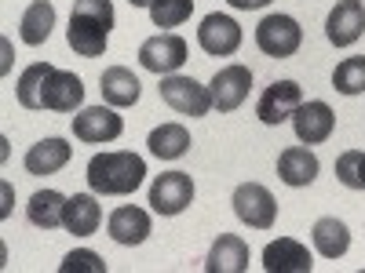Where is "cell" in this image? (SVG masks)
I'll use <instances>...</instances> for the list:
<instances>
[{"mask_svg":"<svg viewBox=\"0 0 365 273\" xmlns=\"http://www.w3.org/2000/svg\"><path fill=\"white\" fill-rule=\"evenodd\" d=\"M146 161L128 149H113V154H96L88 161V186L96 197H128L143 186Z\"/></svg>","mask_w":365,"mask_h":273,"instance_id":"1","label":"cell"},{"mask_svg":"<svg viewBox=\"0 0 365 273\" xmlns=\"http://www.w3.org/2000/svg\"><path fill=\"white\" fill-rule=\"evenodd\" d=\"M113 29V4L110 0H73L66 44L84 58H103Z\"/></svg>","mask_w":365,"mask_h":273,"instance_id":"2","label":"cell"},{"mask_svg":"<svg viewBox=\"0 0 365 273\" xmlns=\"http://www.w3.org/2000/svg\"><path fill=\"white\" fill-rule=\"evenodd\" d=\"M230 204H234V215L249 230H274V223H278V200L259 182H241Z\"/></svg>","mask_w":365,"mask_h":273,"instance_id":"3","label":"cell"},{"mask_svg":"<svg viewBox=\"0 0 365 273\" xmlns=\"http://www.w3.org/2000/svg\"><path fill=\"white\" fill-rule=\"evenodd\" d=\"M158 95L165 99V106H172L182 117H208L212 113V91L205 84H197L194 77H182V73L161 77Z\"/></svg>","mask_w":365,"mask_h":273,"instance_id":"4","label":"cell"},{"mask_svg":"<svg viewBox=\"0 0 365 273\" xmlns=\"http://www.w3.org/2000/svg\"><path fill=\"white\" fill-rule=\"evenodd\" d=\"M303 44V29L292 15H267L259 26H256V48L267 55V58H292Z\"/></svg>","mask_w":365,"mask_h":273,"instance_id":"5","label":"cell"},{"mask_svg":"<svg viewBox=\"0 0 365 273\" xmlns=\"http://www.w3.org/2000/svg\"><path fill=\"white\" fill-rule=\"evenodd\" d=\"M187 58H190V48L179 33H158V37L143 41V48H139V66L158 73V77L179 73L187 66Z\"/></svg>","mask_w":365,"mask_h":273,"instance_id":"6","label":"cell"},{"mask_svg":"<svg viewBox=\"0 0 365 273\" xmlns=\"http://www.w3.org/2000/svg\"><path fill=\"white\" fill-rule=\"evenodd\" d=\"M190 204H194V178L187 171H165L154 178V186H150V208L158 215H165V219L182 215Z\"/></svg>","mask_w":365,"mask_h":273,"instance_id":"7","label":"cell"},{"mask_svg":"<svg viewBox=\"0 0 365 273\" xmlns=\"http://www.w3.org/2000/svg\"><path fill=\"white\" fill-rule=\"evenodd\" d=\"M120 132H125V117H120L113 106H88V109H77L73 117V139L81 142H117Z\"/></svg>","mask_w":365,"mask_h":273,"instance_id":"8","label":"cell"},{"mask_svg":"<svg viewBox=\"0 0 365 273\" xmlns=\"http://www.w3.org/2000/svg\"><path fill=\"white\" fill-rule=\"evenodd\" d=\"M299 102H303V87L296 80H274L270 87H263V95L256 102V117L263 120V124L278 128V124H285V120H292Z\"/></svg>","mask_w":365,"mask_h":273,"instance_id":"9","label":"cell"},{"mask_svg":"<svg viewBox=\"0 0 365 273\" xmlns=\"http://www.w3.org/2000/svg\"><path fill=\"white\" fill-rule=\"evenodd\" d=\"M249 87H252V70L249 66H223L216 77H212L208 91H212V109H220V113H234L241 102L249 99Z\"/></svg>","mask_w":365,"mask_h":273,"instance_id":"10","label":"cell"},{"mask_svg":"<svg viewBox=\"0 0 365 273\" xmlns=\"http://www.w3.org/2000/svg\"><path fill=\"white\" fill-rule=\"evenodd\" d=\"M332 128H336V113H332L329 102L314 99V102H299V109L292 113V132L303 146H322L332 139Z\"/></svg>","mask_w":365,"mask_h":273,"instance_id":"11","label":"cell"},{"mask_svg":"<svg viewBox=\"0 0 365 273\" xmlns=\"http://www.w3.org/2000/svg\"><path fill=\"white\" fill-rule=\"evenodd\" d=\"M365 33V4L361 0H336V8L325 18V37L332 48H351Z\"/></svg>","mask_w":365,"mask_h":273,"instance_id":"12","label":"cell"},{"mask_svg":"<svg viewBox=\"0 0 365 273\" xmlns=\"http://www.w3.org/2000/svg\"><path fill=\"white\" fill-rule=\"evenodd\" d=\"M197 44L205 55H216V58H227L241 48V26L223 15V11H212L201 18V29H197Z\"/></svg>","mask_w":365,"mask_h":273,"instance_id":"13","label":"cell"},{"mask_svg":"<svg viewBox=\"0 0 365 273\" xmlns=\"http://www.w3.org/2000/svg\"><path fill=\"white\" fill-rule=\"evenodd\" d=\"M84 106V80L70 70H51L41 91V109L51 113H77Z\"/></svg>","mask_w":365,"mask_h":273,"instance_id":"14","label":"cell"},{"mask_svg":"<svg viewBox=\"0 0 365 273\" xmlns=\"http://www.w3.org/2000/svg\"><path fill=\"white\" fill-rule=\"evenodd\" d=\"M106 233L117 240V245H125V248H135L143 245V240L154 233V223H150V211L146 208H135V204H120L110 211V219H106Z\"/></svg>","mask_w":365,"mask_h":273,"instance_id":"15","label":"cell"},{"mask_svg":"<svg viewBox=\"0 0 365 273\" xmlns=\"http://www.w3.org/2000/svg\"><path fill=\"white\" fill-rule=\"evenodd\" d=\"M263 269L267 273H311L314 259L307 245H299L296 237H278L263 248Z\"/></svg>","mask_w":365,"mask_h":273,"instance_id":"16","label":"cell"},{"mask_svg":"<svg viewBox=\"0 0 365 273\" xmlns=\"http://www.w3.org/2000/svg\"><path fill=\"white\" fill-rule=\"evenodd\" d=\"M249 245L237 233H220L208 248L205 273H245L249 269Z\"/></svg>","mask_w":365,"mask_h":273,"instance_id":"17","label":"cell"},{"mask_svg":"<svg viewBox=\"0 0 365 273\" xmlns=\"http://www.w3.org/2000/svg\"><path fill=\"white\" fill-rule=\"evenodd\" d=\"M318 171H322L318 157L311 154V146H303V142L278 154V178L285 182V186H292V190L311 186V182L318 178Z\"/></svg>","mask_w":365,"mask_h":273,"instance_id":"18","label":"cell"},{"mask_svg":"<svg viewBox=\"0 0 365 273\" xmlns=\"http://www.w3.org/2000/svg\"><path fill=\"white\" fill-rule=\"evenodd\" d=\"M99 91H103V102H106V106L128 109V106L139 102L143 84H139V77H135L128 66H110V70H103V77H99Z\"/></svg>","mask_w":365,"mask_h":273,"instance_id":"19","label":"cell"},{"mask_svg":"<svg viewBox=\"0 0 365 273\" xmlns=\"http://www.w3.org/2000/svg\"><path fill=\"white\" fill-rule=\"evenodd\" d=\"M103 226V208L96 200V193H73L66 197V211H63V230L73 237H91Z\"/></svg>","mask_w":365,"mask_h":273,"instance_id":"20","label":"cell"},{"mask_svg":"<svg viewBox=\"0 0 365 273\" xmlns=\"http://www.w3.org/2000/svg\"><path fill=\"white\" fill-rule=\"evenodd\" d=\"M73 157V146L66 139H41L37 146H29L26 149V171L29 175H55V171H63Z\"/></svg>","mask_w":365,"mask_h":273,"instance_id":"21","label":"cell"},{"mask_svg":"<svg viewBox=\"0 0 365 273\" xmlns=\"http://www.w3.org/2000/svg\"><path fill=\"white\" fill-rule=\"evenodd\" d=\"M311 240H314V252L322 259H344L351 252V226L336 215H325V219L314 223Z\"/></svg>","mask_w":365,"mask_h":273,"instance_id":"22","label":"cell"},{"mask_svg":"<svg viewBox=\"0 0 365 273\" xmlns=\"http://www.w3.org/2000/svg\"><path fill=\"white\" fill-rule=\"evenodd\" d=\"M146 146H150V154H154L158 161H179V157H187V154H190L194 139H190V132L182 128V124L168 120V124H161V128L150 132Z\"/></svg>","mask_w":365,"mask_h":273,"instance_id":"23","label":"cell"},{"mask_svg":"<svg viewBox=\"0 0 365 273\" xmlns=\"http://www.w3.org/2000/svg\"><path fill=\"white\" fill-rule=\"evenodd\" d=\"M51 29H55V4L51 0H34L19 18V37L29 48H41L51 37Z\"/></svg>","mask_w":365,"mask_h":273,"instance_id":"24","label":"cell"},{"mask_svg":"<svg viewBox=\"0 0 365 273\" xmlns=\"http://www.w3.org/2000/svg\"><path fill=\"white\" fill-rule=\"evenodd\" d=\"M63 211H66V197L58 190H37L34 197H29V204H26L29 223H34L37 230H44V233L63 226Z\"/></svg>","mask_w":365,"mask_h":273,"instance_id":"25","label":"cell"},{"mask_svg":"<svg viewBox=\"0 0 365 273\" xmlns=\"http://www.w3.org/2000/svg\"><path fill=\"white\" fill-rule=\"evenodd\" d=\"M51 63H34L29 70H22L19 84H15V99L22 109H41V91H44V80L51 77Z\"/></svg>","mask_w":365,"mask_h":273,"instance_id":"26","label":"cell"},{"mask_svg":"<svg viewBox=\"0 0 365 273\" xmlns=\"http://www.w3.org/2000/svg\"><path fill=\"white\" fill-rule=\"evenodd\" d=\"M332 87L340 95H361L365 91V55H351L332 70Z\"/></svg>","mask_w":365,"mask_h":273,"instance_id":"27","label":"cell"},{"mask_svg":"<svg viewBox=\"0 0 365 273\" xmlns=\"http://www.w3.org/2000/svg\"><path fill=\"white\" fill-rule=\"evenodd\" d=\"M146 11H150V22L158 29H175L194 15V0H154Z\"/></svg>","mask_w":365,"mask_h":273,"instance_id":"28","label":"cell"},{"mask_svg":"<svg viewBox=\"0 0 365 273\" xmlns=\"http://www.w3.org/2000/svg\"><path fill=\"white\" fill-rule=\"evenodd\" d=\"M106 273V259L99 252H91V248H77L63 259V266H58V273Z\"/></svg>","mask_w":365,"mask_h":273,"instance_id":"29","label":"cell"},{"mask_svg":"<svg viewBox=\"0 0 365 273\" xmlns=\"http://www.w3.org/2000/svg\"><path fill=\"white\" fill-rule=\"evenodd\" d=\"M358 164H361V149H344V154L336 157V178L344 182L347 190H361V182H358Z\"/></svg>","mask_w":365,"mask_h":273,"instance_id":"30","label":"cell"},{"mask_svg":"<svg viewBox=\"0 0 365 273\" xmlns=\"http://www.w3.org/2000/svg\"><path fill=\"white\" fill-rule=\"evenodd\" d=\"M230 8H237V11H259V8H267L270 0H227Z\"/></svg>","mask_w":365,"mask_h":273,"instance_id":"31","label":"cell"},{"mask_svg":"<svg viewBox=\"0 0 365 273\" xmlns=\"http://www.w3.org/2000/svg\"><path fill=\"white\" fill-rule=\"evenodd\" d=\"M358 182H361V190H365V149H361V164H358Z\"/></svg>","mask_w":365,"mask_h":273,"instance_id":"32","label":"cell"},{"mask_svg":"<svg viewBox=\"0 0 365 273\" xmlns=\"http://www.w3.org/2000/svg\"><path fill=\"white\" fill-rule=\"evenodd\" d=\"M128 4H132V8H150L154 0H128Z\"/></svg>","mask_w":365,"mask_h":273,"instance_id":"33","label":"cell"}]
</instances>
